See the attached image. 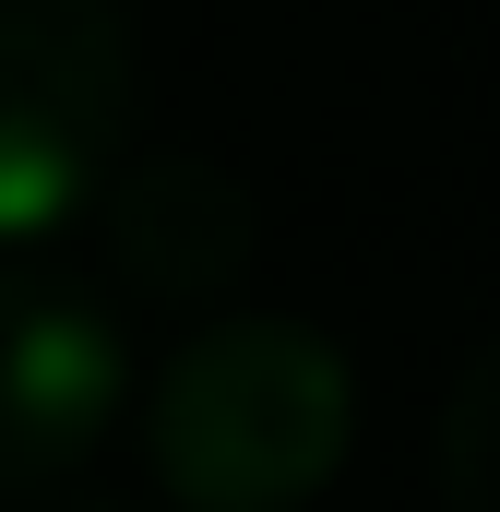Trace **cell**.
Wrapping results in <instances>:
<instances>
[{"label": "cell", "mask_w": 500, "mask_h": 512, "mask_svg": "<svg viewBox=\"0 0 500 512\" xmlns=\"http://www.w3.org/2000/svg\"><path fill=\"white\" fill-rule=\"evenodd\" d=\"M131 334L72 274L0 262V501H48L131 417Z\"/></svg>", "instance_id": "obj_3"}, {"label": "cell", "mask_w": 500, "mask_h": 512, "mask_svg": "<svg viewBox=\"0 0 500 512\" xmlns=\"http://www.w3.org/2000/svg\"><path fill=\"white\" fill-rule=\"evenodd\" d=\"M429 477H441V512H500V334L453 370L441 441H429Z\"/></svg>", "instance_id": "obj_5"}, {"label": "cell", "mask_w": 500, "mask_h": 512, "mask_svg": "<svg viewBox=\"0 0 500 512\" xmlns=\"http://www.w3.org/2000/svg\"><path fill=\"white\" fill-rule=\"evenodd\" d=\"M60 512H131V501H60Z\"/></svg>", "instance_id": "obj_6"}, {"label": "cell", "mask_w": 500, "mask_h": 512, "mask_svg": "<svg viewBox=\"0 0 500 512\" xmlns=\"http://www.w3.org/2000/svg\"><path fill=\"white\" fill-rule=\"evenodd\" d=\"M131 131L120 0H0V251L60 239Z\"/></svg>", "instance_id": "obj_2"}, {"label": "cell", "mask_w": 500, "mask_h": 512, "mask_svg": "<svg viewBox=\"0 0 500 512\" xmlns=\"http://www.w3.org/2000/svg\"><path fill=\"white\" fill-rule=\"evenodd\" d=\"M84 215L108 227L120 286L179 298V310H215L250 262H262V203H250L215 155H131V167L96 179Z\"/></svg>", "instance_id": "obj_4"}, {"label": "cell", "mask_w": 500, "mask_h": 512, "mask_svg": "<svg viewBox=\"0 0 500 512\" xmlns=\"http://www.w3.org/2000/svg\"><path fill=\"white\" fill-rule=\"evenodd\" d=\"M131 393L167 512H310L358 453V370L298 310H215Z\"/></svg>", "instance_id": "obj_1"}]
</instances>
